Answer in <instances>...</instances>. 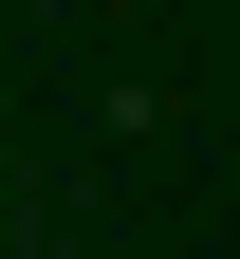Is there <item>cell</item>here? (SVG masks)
Returning <instances> with one entry per match:
<instances>
[]
</instances>
